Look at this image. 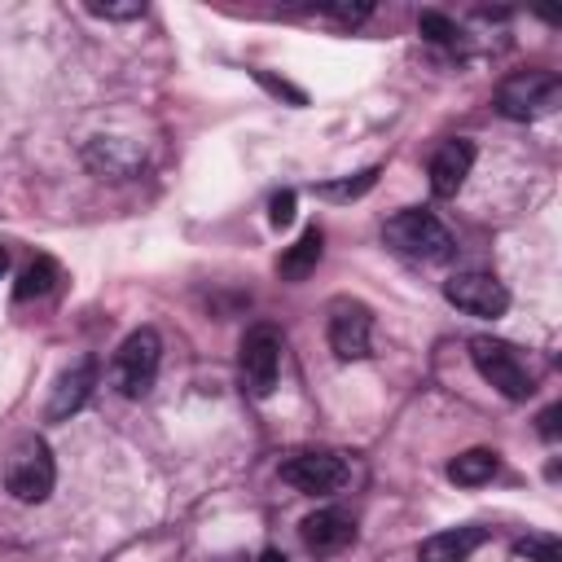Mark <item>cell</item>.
Here are the masks:
<instances>
[{
    "instance_id": "6da1fadb",
    "label": "cell",
    "mask_w": 562,
    "mask_h": 562,
    "mask_svg": "<svg viewBox=\"0 0 562 562\" xmlns=\"http://www.w3.org/2000/svg\"><path fill=\"white\" fill-rule=\"evenodd\" d=\"M382 241L408 259H422V263H435V259H448L452 255V237L448 228L439 224V215L422 211V206H408V211H395L386 224H382Z\"/></svg>"
},
{
    "instance_id": "7a4b0ae2",
    "label": "cell",
    "mask_w": 562,
    "mask_h": 562,
    "mask_svg": "<svg viewBox=\"0 0 562 562\" xmlns=\"http://www.w3.org/2000/svg\"><path fill=\"white\" fill-rule=\"evenodd\" d=\"M158 364H162V338H158V329H149V325L132 329V334L119 342L114 364H110L114 391L127 395V400L149 395V386H154V378H158Z\"/></svg>"
},
{
    "instance_id": "3957f363",
    "label": "cell",
    "mask_w": 562,
    "mask_h": 562,
    "mask_svg": "<svg viewBox=\"0 0 562 562\" xmlns=\"http://www.w3.org/2000/svg\"><path fill=\"white\" fill-rule=\"evenodd\" d=\"M53 483H57V465H53L48 443L40 435L22 439L9 452V461H4V487H9V496L22 501V505H40V501H48Z\"/></svg>"
},
{
    "instance_id": "277c9868",
    "label": "cell",
    "mask_w": 562,
    "mask_h": 562,
    "mask_svg": "<svg viewBox=\"0 0 562 562\" xmlns=\"http://www.w3.org/2000/svg\"><path fill=\"white\" fill-rule=\"evenodd\" d=\"M470 360H474L479 378L492 391H501L505 400H527L531 395V373H527V360L518 356V347L479 334V338H470Z\"/></svg>"
},
{
    "instance_id": "5b68a950",
    "label": "cell",
    "mask_w": 562,
    "mask_h": 562,
    "mask_svg": "<svg viewBox=\"0 0 562 562\" xmlns=\"http://www.w3.org/2000/svg\"><path fill=\"white\" fill-rule=\"evenodd\" d=\"M562 97V79L553 70H518L496 88V110L514 123H531L549 114Z\"/></svg>"
},
{
    "instance_id": "8992f818",
    "label": "cell",
    "mask_w": 562,
    "mask_h": 562,
    "mask_svg": "<svg viewBox=\"0 0 562 562\" xmlns=\"http://www.w3.org/2000/svg\"><path fill=\"white\" fill-rule=\"evenodd\" d=\"M237 364H241V382L250 395H272L277 386V369H281V334L277 325H250L241 334V347H237Z\"/></svg>"
},
{
    "instance_id": "52a82bcc",
    "label": "cell",
    "mask_w": 562,
    "mask_h": 562,
    "mask_svg": "<svg viewBox=\"0 0 562 562\" xmlns=\"http://www.w3.org/2000/svg\"><path fill=\"white\" fill-rule=\"evenodd\" d=\"M443 299L457 312L483 316V321H492V316H501L509 307V290L492 272H457V277H448L443 281Z\"/></svg>"
},
{
    "instance_id": "ba28073f",
    "label": "cell",
    "mask_w": 562,
    "mask_h": 562,
    "mask_svg": "<svg viewBox=\"0 0 562 562\" xmlns=\"http://www.w3.org/2000/svg\"><path fill=\"white\" fill-rule=\"evenodd\" d=\"M281 479L307 496H334L347 483V461L338 452H294L281 461Z\"/></svg>"
},
{
    "instance_id": "9c48e42d",
    "label": "cell",
    "mask_w": 562,
    "mask_h": 562,
    "mask_svg": "<svg viewBox=\"0 0 562 562\" xmlns=\"http://www.w3.org/2000/svg\"><path fill=\"white\" fill-rule=\"evenodd\" d=\"M369 334H373V316L364 303L338 299L329 307V347L338 360H364L369 356Z\"/></svg>"
},
{
    "instance_id": "30bf717a",
    "label": "cell",
    "mask_w": 562,
    "mask_h": 562,
    "mask_svg": "<svg viewBox=\"0 0 562 562\" xmlns=\"http://www.w3.org/2000/svg\"><path fill=\"white\" fill-rule=\"evenodd\" d=\"M83 167L101 180H132L145 167V154L127 136H92L83 145Z\"/></svg>"
},
{
    "instance_id": "8fae6325",
    "label": "cell",
    "mask_w": 562,
    "mask_h": 562,
    "mask_svg": "<svg viewBox=\"0 0 562 562\" xmlns=\"http://www.w3.org/2000/svg\"><path fill=\"white\" fill-rule=\"evenodd\" d=\"M470 167H474V145H470L465 136L443 140V145L430 154V167H426L430 193H435V198H457L461 184H465V176H470Z\"/></svg>"
},
{
    "instance_id": "7c38bea8",
    "label": "cell",
    "mask_w": 562,
    "mask_h": 562,
    "mask_svg": "<svg viewBox=\"0 0 562 562\" xmlns=\"http://www.w3.org/2000/svg\"><path fill=\"white\" fill-rule=\"evenodd\" d=\"M92 386H97V360H92V356H83V360H75L70 369H61V378L53 382L48 408H44L48 422H66V417H75V413L88 404Z\"/></svg>"
},
{
    "instance_id": "4fadbf2b",
    "label": "cell",
    "mask_w": 562,
    "mask_h": 562,
    "mask_svg": "<svg viewBox=\"0 0 562 562\" xmlns=\"http://www.w3.org/2000/svg\"><path fill=\"white\" fill-rule=\"evenodd\" d=\"M299 536H303V549L307 553L329 558V553H338V549H347L356 540V522L342 509H316V514H307L299 522Z\"/></svg>"
},
{
    "instance_id": "5bb4252c",
    "label": "cell",
    "mask_w": 562,
    "mask_h": 562,
    "mask_svg": "<svg viewBox=\"0 0 562 562\" xmlns=\"http://www.w3.org/2000/svg\"><path fill=\"white\" fill-rule=\"evenodd\" d=\"M483 540H487L483 527H448V531H435L422 540L417 562H465Z\"/></svg>"
},
{
    "instance_id": "9a60e30c",
    "label": "cell",
    "mask_w": 562,
    "mask_h": 562,
    "mask_svg": "<svg viewBox=\"0 0 562 562\" xmlns=\"http://www.w3.org/2000/svg\"><path fill=\"white\" fill-rule=\"evenodd\" d=\"M321 241H325V237H321V228H316V224H312V228H303V237L281 255L277 272H281L285 281H303V277L321 263Z\"/></svg>"
},
{
    "instance_id": "2e32d148",
    "label": "cell",
    "mask_w": 562,
    "mask_h": 562,
    "mask_svg": "<svg viewBox=\"0 0 562 562\" xmlns=\"http://www.w3.org/2000/svg\"><path fill=\"white\" fill-rule=\"evenodd\" d=\"M496 465L501 461H496L492 448H470V452H461V457L448 461V479L461 483V487H479V483H487L496 474Z\"/></svg>"
},
{
    "instance_id": "e0dca14e",
    "label": "cell",
    "mask_w": 562,
    "mask_h": 562,
    "mask_svg": "<svg viewBox=\"0 0 562 562\" xmlns=\"http://www.w3.org/2000/svg\"><path fill=\"white\" fill-rule=\"evenodd\" d=\"M57 263L48 259V255H35L26 268H22V277H18V285H13V299L18 303H26V299H44L53 285H57Z\"/></svg>"
},
{
    "instance_id": "ac0fdd59",
    "label": "cell",
    "mask_w": 562,
    "mask_h": 562,
    "mask_svg": "<svg viewBox=\"0 0 562 562\" xmlns=\"http://www.w3.org/2000/svg\"><path fill=\"white\" fill-rule=\"evenodd\" d=\"M373 184H378V167H364V171H356V176H342V180H325V184H316V193H321L325 202H356V198H364Z\"/></svg>"
},
{
    "instance_id": "d6986e66",
    "label": "cell",
    "mask_w": 562,
    "mask_h": 562,
    "mask_svg": "<svg viewBox=\"0 0 562 562\" xmlns=\"http://www.w3.org/2000/svg\"><path fill=\"white\" fill-rule=\"evenodd\" d=\"M417 31L430 44H457V22L448 13H439V9H422L417 13Z\"/></svg>"
},
{
    "instance_id": "ffe728a7",
    "label": "cell",
    "mask_w": 562,
    "mask_h": 562,
    "mask_svg": "<svg viewBox=\"0 0 562 562\" xmlns=\"http://www.w3.org/2000/svg\"><path fill=\"white\" fill-rule=\"evenodd\" d=\"M514 553L527 558V562H562V544H558V536H527V540L514 544Z\"/></svg>"
},
{
    "instance_id": "44dd1931",
    "label": "cell",
    "mask_w": 562,
    "mask_h": 562,
    "mask_svg": "<svg viewBox=\"0 0 562 562\" xmlns=\"http://www.w3.org/2000/svg\"><path fill=\"white\" fill-rule=\"evenodd\" d=\"M316 13H325V18H338V22H347V26H356V22H364L369 13H373V4L369 0H360V4H342V0H321V4H312Z\"/></svg>"
},
{
    "instance_id": "7402d4cb",
    "label": "cell",
    "mask_w": 562,
    "mask_h": 562,
    "mask_svg": "<svg viewBox=\"0 0 562 562\" xmlns=\"http://www.w3.org/2000/svg\"><path fill=\"white\" fill-rule=\"evenodd\" d=\"M268 224H272V228H285V224H294V189H281V193H272V202H268Z\"/></svg>"
},
{
    "instance_id": "603a6c76",
    "label": "cell",
    "mask_w": 562,
    "mask_h": 562,
    "mask_svg": "<svg viewBox=\"0 0 562 562\" xmlns=\"http://www.w3.org/2000/svg\"><path fill=\"white\" fill-rule=\"evenodd\" d=\"M88 13H92V18H114V22H123V18H140L145 4H140V0H132V4H88Z\"/></svg>"
},
{
    "instance_id": "cb8c5ba5",
    "label": "cell",
    "mask_w": 562,
    "mask_h": 562,
    "mask_svg": "<svg viewBox=\"0 0 562 562\" xmlns=\"http://www.w3.org/2000/svg\"><path fill=\"white\" fill-rule=\"evenodd\" d=\"M255 79H259V83H263V88H268V92H272V97H285V101H290V105H303V101H307V97H303V92H299V88H290V83H285V79H272V75H268V70H255Z\"/></svg>"
},
{
    "instance_id": "d4e9b609",
    "label": "cell",
    "mask_w": 562,
    "mask_h": 562,
    "mask_svg": "<svg viewBox=\"0 0 562 562\" xmlns=\"http://www.w3.org/2000/svg\"><path fill=\"white\" fill-rule=\"evenodd\" d=\"M558 417H562V404H549L544 413H540V435L553 443L558 439Z\"/></svg>"
},
{
    "instance_id": "484cf974",
    "label": "cell",
    "mask_w": 562,
    "mask_h": 562,
    "mask_svg": "<svg viewBox=\"0 0 562 562\" xmlns=\"http://www.w3.org/2000/svg\"><path fill=\"white\" fill-rule=\"evenodd\" d=\"M259 562H285V553H281V549H263Z\"/></svg>"
},
{
    "instance_id": "4316f807",
    "label": "cell",
    "mask_w": 562,
    "mask_h": 562,
    "mask_svg": "<svg viewBox=\"0 0 562 562\" xmlns=\"http://www.w3.org/2000/svg\"><path fill=\"white\" fill-rule=\"evenodd\" d=\"M4 268H9V255H4V250H0V277H4Z\"/></svg>"
}]
</instances>
